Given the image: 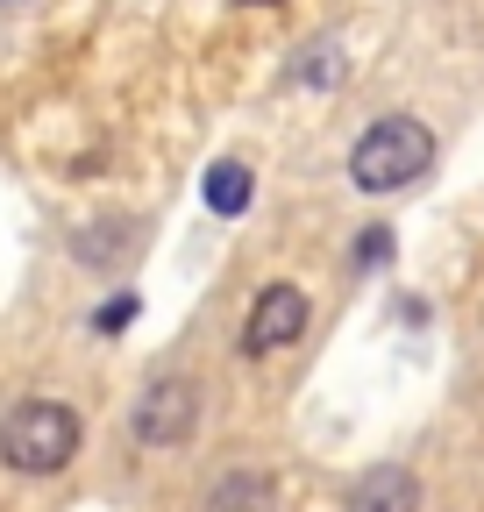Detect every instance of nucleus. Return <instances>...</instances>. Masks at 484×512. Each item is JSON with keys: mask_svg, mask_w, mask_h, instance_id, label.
Masks as SVG:
<instances>
[{"mask_svg": "<svg viewBox=\"0 0 484 512\" xmlns=\"http://www.w3.org/2000/svg\"><path fill=\"white\" fill-rule=\"evenodd\" d=\"M435 164V136L420 128L413 114H385V121H371L356 136V150H349V178H356V192H399V185H413L420 171Z\"/></svg>", "mask_w": 484, "mask_h": 512, "instance_id": "1", "label": "nucleus"}, {"mask_svg": "<svg viewBox=\"0 0 484 512\" xmlns=\"http://www.w3.org/2000/svg\"><path fill=\"white\" fill-rule=\"evenodd\" d=\"M79 456V413L57 406V399H29L0 420V463L22 470V477H50Z\"/></svg>", "mask_w": 484, "mask_h": 512, "instance_id": "2", "label": "nucleus"}, {"mask_svg": "<svg viewBox=\"0 0 484 512\" xmlns=\"http://www.w3.org/2000/svg\"><path fill=\"white\" fill-rule=\"evenodd\" d=\"M193 420H200V392L186 377H157L136 399V441H150V448H178L193 434Z\"/></svg>", "mask_w": 484, "mask_h": 512, "instance_id": "3", "label": "nucleus"}, {"mask_svg": "<svg viewBox=\"0 0 484 512\" xmlns=\"http://www.w3.org/2000/svg\"><path fill=\"white\" fill-rule=\"evenodd\" d=\"M299 335H307V292L299 285H264L257 306H250V328H242V356H278Z\"/></svg>", "mask_w": 484, "mask_h": 512, "instance_id": "4", "label": "nucleus"}, {"mask_svg": "<svg viewBox=\"0 0 484 512\" xmlns=\"http://www.w3.org/2000/svg\"><path fill=\"white\" fill-rule=\"evenodd\" d=\"M413 505H420V484L399 463H378L349 484V512H413Z\"/></svg>", "mask_w": 484, "mask_h": 512, "instance_id": "5", "label": "nucleus"}, {"mask_svg": "<svg viewBox=\"0 0 484 512\" xmlns=\"http://www.w3.org/2000/svg\"><path fill=\"white\" fill-rule=\"evenodd\" d=\"M250 192H257V178H250V164H214L207 171V207L228 221V214H242L250 207Z\"/></svg>", "mask_w": 484, "mask_h": 512, "instance_id": "6", "label": "nucleus"}, {"mask_svg": "<svg viewBox=\"0 0 484 512\" xmlns=\"http://www.w3.org/2000/svg\"><path fill=\"white\" fill-rule=\"evenodd\" d=\"M264 505H271V484H264L257 470L221 477V484H214V498H207V512H264Z\"/></svg>", "mask_w": 484, "mask_h": 512, "instance_id": "7", "label": "nucleus"}, {"mask_svg": "<svg viewBox=\"0 0 484 512\" xmlns=\"http://www.w3.org/2000/svg\"><path fill=\"white\" fill-rule=\"evenodd\" d=\"M342 72H349L342 43H335V36H321V43H314L307 57L292 64V86H321V93H328V86H342Z\"/></svg>", "mask_w": 484, "mask_h": 512, "instance_id": "8", "label": "nucleus"}, {"mask_svg": "<svg viewBox=\"0 0 484 512\" xmlns=\"http://www.w3.org/2000/svg\"><path fill=\"white\" fill-rule=\"evenodd\" d=\"M385 256H392V228H363L356 249H349V264H356V271H378Z\"/></svg>", "mask_w": 484, "mask_h": 512, "instance_id": "9", "label": "nucleus"}, {"mask_svg": "<svg viewBox=\"0 0 484 512\" xmlns=\"http://www.w3.org/2000/svg\"><path fill=\"white\" fill-rule=\"evenodd\" d=\"M129 320H136V292H121V299H107V306L93 313V328H100V335H121Z\"/></svg>", "mask_w": 484, "mask_h": 512, "instance_id": "10", "label": "nucleus"}, {"mask_svg": "<svg viewBox=\"0 0 484 512\" xmlns=\"http://www.w3.org/2000/svg\"><path fill=\"white\" fill-rule=\"evenodd\" d=\"M114 249H129V235H79V256H86V264H107Z\"/></svg>", "mask_w": 484, "mask_h": 512, "instance_id": "11", "label": "nucleus"}, {"mask_svg": "<svg viewBox=\"0 0 484 512\" xmlns=\"http://www.w3.org/2000/svg\"><path fill=\"white\" fill-rule=\"evenodd\" d=\"M242 8H278V0H242Z\"/></svg>", "mask_w": 484, "mask_h": 512, "instance_id": "12", "label": "nucleus"}]
</instances>
